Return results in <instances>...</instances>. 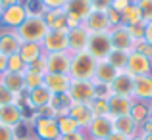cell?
<instances>
[{
	"instance_id": "cell-44",
	"label": "cell",
	"mask_w": 152,
	"mask_h": 140,
	"mask_svg": "<svg viewBox=\"0 0 152 140\" xmlns=\"http://www.w3.org/2000/svg\"><path fill=\"white\" fill-rule=\"evenodd\" d=\"M91 6H93V10L106 12V10H110V6H112V0H91Z\"/></svg>"
},
{
	"instance_id": "cell-27",
	"label": "cell",
	"mask_w": 152,
	"mask_h": 140,
	"mask_svg": "<svg viewBox=\"0 0 152 140\" xmlns=\"http://www.w3.org/2000/svg\"><path fill=\"white\" fill-rule=\"evenodd\" d=\"M18 54H19V58L29 65V63L41 59L42 56H45V50H42V46L39 44V42H21Z\"/></svg>"
},
{
	"instance_id": "cell-24",
	"label": "cell",
	"mask_w": 152,
	"mask_h": 140,
	"mask_svg": "<svg viewBox=\"0 0 152 140\" xmlns=\"http://www.w3.org/2000/svg\"><path fill=\"white\" fill-rule=\"evenodd\" d=\"M112 123H114V131L119 134H125V136L133 138L137 136L139 133V125L133 121L131 115H121V117H112Z\"/></svg>"
},
{
	"instance_id": "cell-4",
	"label": "cell",
	"mask_w": 152,
	"mask_h": 140,
	"mask_svg": "<svg viewBox=\"0 0 152 140\" xmlns=\"http://www.w3.org/2000/svg\"><path fill=\"white\" fill-rule=\"evenodd\" d=\"M67 100L77 104H89L96 96V85L94 81H73L71 79L69 90H67Z\"/></svg>"
},
{
	"instance_id": "cell-8",
	"label": "cell",
	"mask_w": 152,
	"mask_h": 140,
	"mask_svg": "<svg viewBox=\"0 0 152 140\" xmlns=\"http://www.w3.org/2000/svg\"><path fill=\"white\" fill-rule=\"evenodd\" d=\"M45 54L52 52H67V29H48L41 42Z\"/></svg>"
},
{
	"instance_id": "cell-12",
	"label": "cell",
	"mask_w": 152,
	"mask_h": 140,
	"mask_svg": "<svg viewBox=\"0 0 152 140\" xmlns=\"http://www.w3.org/2000/svg\"><path fill=\"white\" fill-rule=\"evenodd\" d=\"M66 113L69 115L71 119H75V123H77L83 131H85L87 127L93 123V119H94V113H93V110H91L89 104L69 102V104H67V107H66Z\"/></svg>"
},
{
	"instance_id": "cell-29",
	"label": "cell",
	"mask_w": 152,
	"mask_h": 140,
	"mask_svg": "<svg viewBox=\"0 0 152 140\" xmlns=\"http://www.w3.org/2000/svg\"><path fill=\"white\" fill-rule=\"evenodd\" d=\"M129 115L133 117V121L141 127L145 121H148V119H150V104L135 100V102H133V107H131V111H129Z\"/></svg>"
},
{
	"instance_id": "cell-21",
	"label": "cell",
	"mask_w": 152,
	"mask_h": 140,
	"mask_svg": "<svg viewBox=\"0 0 152 140\" xmlns=\"http://www.w3.org/2000/svg\"><path fill=\"white\" fill-rule=\"evenodd\" d=\"M133 100L152 104V75H139V77H135Z\"/></svg>"
},
{
	"instance_id": "cell-38",
	"label": "cell",
	"mask_w": 152,
	"mask_h": 140,
	"mask_svg": "<svg viewBox=\"0 0 152 140\" xmlns=\"http://www.w3.org/2000/svg\"><path fill=\"white\" fill-rule=\"evenodd\" d=\"M42 4V10H60V8H66L69 0H39Z\"/></svg>"
},
{
	"instance_id": "cell-18",
	"label": "cell",
	"mask_w": 152,
	"mask_h": 140,
	"mask_svg": "<svg viewBox=\"0 0 152 140\" xmlns=\"http://www.w3.org/2000/svg\"><path fill=\"white\" fill-rule=\"evenodd\" d=\"M89 44V33L85 27H73L67 29V52L69 54H77V52H85Z\"/></svg>"
},
{
	"instance_id": "cell-14",
	"label": "cell",
	"mask_w": 152,
	"mask_h": 140,
	"mask_svg": "<svg viewBox=\"0 0 152 140\" xmlns=\"http://www.w3.org/2000/svg\"><path fill=\"white\" fill-rule=\"evenodd\" d=\"M110 35V42H112V48L114 50H123V52H131L135 46L133 38H131L129 31H127L125 25H118V27H112L108 31Z\"/></svg>"
},
{
	"instance_id": "cell-48",
	"label": "cell",
	"mask_w": 152,
	"mask_h": 140,
	"mask_svg": "<svg viewBox=\"0 0 152 140\" xmlns=\"http://www.w3.org/2000/svg\"><path fill=\"white\" fill-rule=\"evenodd\" d=\"M6 71H8V58L0 54V75L6 73Z\"/></svg>"
},
{
	"instance_id": "cell-45",
	"label": "cell",
	"mask_w": 152,
	"mask_h": 140,
	"mask_svg": "<svg viewBox=\"0 0 152 140\" xmlns=\"http://www.w3.org/2000/svg\"><path fill=\"white\" fill-rule=\"evenodd\" d=\"M60 140H89L85 131H77V133H71V134H66V136H60Z\"/></svg>"
},
{
	"instance_id": "cell-30",
	"label": "cell",
	"mask_w": 152,
	"mask_h": 140,
	"mask_svg": "<svg viewBox=\"0 0 152 140\" xmlns=\"http://www.w3.org/2000/svg\"><path fill=\"white\" fill-rule=\"evenodd\" d=\"M139 23H145V19H142V14L139 10V6L133 2L127 10L121 12V25L131 27V25H139Z\"/></svg>"
},
{
	"instance_id": "cell-43",
	"label": "cell",
	"mask_w": 152,
	"mask_h": 140,
	"mask_svg": "<svg viewBox=\"0 0 152 140\" xmlns=\"http://www.w3.org/2000/svg\"><path fill=\"white\" fill-rule=\"evenodd\" d=\"M131 4H133V0H112V6H110V8L121 14V12H123V10H127Z\"/></svg>"
},
{
	"instance_id": "cell-55",
	"label": "cell",
	"mask_w": 152,
	"mask_h": 140,
	"mask_svg": "<svg viewBox=\"0 0 152 140\" xmlns=\"http://www.w3.org/2000/svg\"><path fill=\"white\" fill-rule=\"evenodd\" d=\"M2 10H4V8H2V4H0V14H2Z\"/></svg>"
},
{
	"instance_id": "cell-2",
	"label": "cell",
	"mask_w": 152,
	"mask_h": 140,
	"mask_svg": "<svg viewBox=\"0 0 152 140\" xmlns=\"http://www.w3.org/2000/svg\"><path fill=\"white\" fill-rule=\"evenodd\" d=\"M94 69H96V59L89 52H77L71 54V65H69V77L73 81H93Z\"/></svg>"
},
{
	"instance_id": "cell-53",
	"label": "cell",
	"mask_w": 152,
	"mask_h": 140,
	"mask_svg": "<svg viewBox=\"0 0 152 140\" xmlns=\"http://www.w3.org/2000/svg\"><path fill=\"white\" fill-rule=\"evenodd\" d=\"M150 119H152V104H150Z\"/></svg>"
},
{
	"instance_id": "cell-52",
	"label": "cell",
	"mask_w": 152,
	"mask_h": 140,
	"mask_svg": "<svg viewBox=\"0 0 152 140\" xmlns=\"http://www.w3.org/2000/svg\"><path fill=\"white\" fill-rule=\"evenodd\" d=\"M129 140H142V136H141V134H137V136H133V138H129Z\"/></svg>"
},
{
	"instance_id": "cell-28",
	"label": "cell",
	"mask_w": 152,
	"mask_h": 140,
	"mask_svg": "<svg viewBox=\"0 0 152 140\" xmlns=\"http://www.w3.org/2000/svg\"><path fill=\"white\" fill-rule=\"evenodd\" d=\"M56 123H58V131H60V136H66V134L71 133H77V131H83L81 127L75 123V119H71L66 111H60L56 115Z\"/></svg>"
},
{
	"instance_id": "cell-17",
	"label": "cell",
	"mask_w": 152,
	"mask_h": 140,
	"mask_svg": "<svg viewBox=\"0 0 152 140\" xmlns=\"http://www.w3.org/2000/svg\"><path fill=\"white\" fill-rule=\"evenodd\" d=\"M69 85H71L69 75H62V73H46L45 75V86L54 96H66L67 90H69Z\"/></svg>"
},
{
	"instance_id": "cell-41",
	"label": "cell",
	"mask_w": 152,
	"mask_h": 140,
	"mask_svg": "<svg viewBox=\"0 0 152 140\" xmlns=\"http://www.w3.org/2000/svg\"><path fill=\"white\" fill-rule=\"evenodd\" d=\"M27 69H29V71H35V73H39V75H46V62H45V56H42L41 59H37V62L29 63V65H27Z\"/></svg>"
},
{
	"instance_id": "cell-54",
	"label": "cell",
	"mask_w": 152,
	"mask_h": 140,
	"mask_svg": "<svg viewBox=\"0 0 152 140\" xmlns=\"http://www.w3.org/2000/svg\"><path fill=\"white\" fill-rule=\"evenodd\" d=\"M19 140H33V138H19Z\"/></svg>"
},
{
	"instance_id": "cell-50",
	"label": "cell",
	"mask_w": 152,
	"mask_h": 140,
	"mask_svg": "<svg viewBox=\"0 0 152 140\" xmlns=\"http://www.w3.org/2000/svg\"><path fill=\"white\" fill-rule=\"evenodd\" d=\"M23 0H0L2 8H8V6H15V4H21Z\"/></svg>"
},
{
	"instance_id": "cell-32",
	"label": "cell",
	"mask_w": 152,
	"mask_h": 140,
	"mask_svg": "<svg viewBox=\"0 0 152 140\" xmlns=\"http://www.w3.org/2000/svg\"><path fill=\"white\" fill-rule=\"evenodd\" d=\"M23 83H25V92H29V90H35L39 86H45V75H39L35 71L27 69L23 73Z\"/></svg>"
},
{
	"instance_id": "cell-40",
	"label": "cell",
	"mask_w": 152,
	"mask_h": 140,
	"mask_svg": "<svg viewBox=\"0 0 152 140\" xmlns=\"http://www.w3.org/2000/svg\"><path fill=\"white\" fill-rule=\"evenodd\" d=\"M133 50H135V52H139V54H142V56H146V58H150V59H152V44H148V42H146V41L135 42Z\"/></svg>"
},
{
	"instance_id": "cell-42",
	"label": "cell",
	"mask_w": 152,
	"mask_h": 140,
	"mask_svg": "<svg viewBox=\"0 0 152 140\" xmlns=\"http://www.w3.org/2000/svg\"><path fill=\"white\" fill-rule=\"evenodd\" d=\"M106 14H108V21H110V25L112 27H118V25H121V14L119 12H115V10H106Z\"/></svg>"
},
{
	"instance_id": "cell-1",
	"label": "cell",
	"mask_w": 152,
	"mask_h": 140,
	"mask_svg": "<svg viewBox=\"0 0 152 140\" xmlns=\"http://www.w3.org/2000/svg\"><path fill=\"white\" fill-rule=\"evenodd\" d=\"M19 41L21 42H39L41 44L45 35L48 33V25H46L42 14H31L21 25L15 29Z\"/></svg>"
},
{
	"instance_id": "cell-19",
	"label": "cell",
	"mask_w": 152,
	"mask_h": 140,
	"mask_svg": "<svg viewBox=\"0 0 152 140\" xmlns=\"http://www.w3.org/2000/svg\"><path fill=\"white\" fill-rule=\"evenodd\" d=\"M133 86H135V77L127 71H119L115 75V79L110 85V92L118 94V96H127V98H133Z\"/></svg>"
},
{
	"instance_id": "cell-7",
	"label": "cell",
	"mask_w": 152,
	"mask_h": 140,
	"mask_svg": "<svg viewBox=\"0 0 152 140\" xmlns=\"http://www.w3.org/2000/svg\"><path fill=\"white\" fill-rule=\"evenodd\" d=\"M33 131L37 140H60V131L56 117H46V115H39L33 123Z\"/></svg>"
},
{
	"instance_id": "cell-20",
	"label": "cell",
	"mask_w": 152,
	"mask_h": 140,
	"mask_svg": "<svg viewBox=\"0 0 152 140\" xmlns=\"http://www.w3.org/2000/svg\"><path fill=\"white\" fill-rule=\"evenodd\" d=\"M19 46H21V41H19L18 33L10 29H0V54L10 58V56L18 54Z\"/></svg>"
},
{
	"instance_id": "cell-9",
	"label": "cell",
	"mask_w": 152,
	"mask_h": 140,
	"mask_svg": "<svg viewBox=\"0 0 152 140\" xmlns=\"http://www.w3.org/2000/svg\"><path fill=\"white\" fill-rule=\"evenodd\" d=\"M45 62H46V73L69 75V65H71V54L69 52H52V54H45Z\"/></svg>"
},
{
	"instance_id": "cell-35",
	"label": "cell",
	"mask_w": 152,
	"mask_h": 140,
	"mask_svg": "<svg viewBox=\"0 0 152 140\" xmlns=\"http://www.w3.org/2000/svg\"><path fill=\"white\" fill-rule=\"evenodd\" d=\"M8 104H21V96L10 92L4 85H0V106H8Z\"/></svg>"
},
{
	"instance_id": "cell-33",
	"label": "cell",
	"mask_w": 152,
	"mask_h": 140,
	"mask_svg": "<svg viewBox=\"0 0 152 140\" xmlns=\"http://www.w3.org/2000/svg\"><path fill=\"white\" fill-rule=\"evenodd\" d=\"M89 106H91V110H93L94 117H106V115H110L108 98H98V96H94V98L89 102Z\"/></svg>"
},
{
	"instance_id": "cell-39",
	"label": "cell",
	"mask_w": 152,
	"mask_h": 140,
	"mask_svg": "<svg viewBox=\"0 0 152 140\" xmlns=\"http://www.w3.org/2000/svg\"><path fill=\"white\" fill-rule=\"evenodd\" d=\"M0 140H19L18 138V129L0 125Z\"/></svg>"
},
{
	"instance_id": "cell-25",
	"label": "cell",
	"mask_w": 152,
	"mask_h": 140,
	"mask_svg": "<svg viewBox=\"0 0 152 140\" xmlns=\"http://www.w3.org/2000/svg\"><path fill=\"white\" fill-rule=\"evenodd\" d=\"M0 85H4L10 92L18 94V96H23L25 94V83H23V75L19 73H10V71H6V73L0 75Z\"/></svg>"
},
{
	"instance_id": "cell-22",
	"label": "cell",
	"mask_w": 152,
	"mask_h": 140,
	"mask_svg": "<svg viewBox=\"0 0 152 140\" xmlns=\"http://www.w3.org/2000/svg\"><path fill=\"white\" fill-rule=\"evenodd\" d=\"M133 98L127 96H118L112 94L108 98V106H110V117H121V115H129L131 107H133Z\"/></svg>"
},
{
	"instance_id": "cell-23",
	"label": "cell",
	"mask_w": 152,
	"mask_h": 140,
	"mask_svg": "<svg viewBox=\"0 0 152 140\" xmlns=\"http://www.w3.org/2000/svg\"><path fill=\"white\" fill-rule=\"evenodd\" d=\"M119 71H115L114 67L110 65V63L106 62V59H102V62H96V69H94V75H93V81L96 83V85H106L110 86L112 81L115 79V75H118Z\"/></svg>"
},
{
	"instance_id": "cell-34",
	"label": "cell",
	"mask_w": 152,
	"mask_h": 140,
	"mask_svg": "<svg viewBox=\"0 0 152 140\" xmlns=\"http://www.w3.org/2000/svg\"><path fill=\"white\" fill-rule=\"evenodd\" d=\"M8 71H10V73L23 75L27 71V63L19 58V54H14V56H10V58H8Z\"/></svg>"
},
{
	"instance_id": "cell-16",
	"label": "cell",
	"mask_w": 152,
	"mask_h": 140,
	"mask_svg": "<svg viewBox=\"0 0 152 140\" xmlns=\"http://www.w3.org/2000/svg\"><path fill=\"white\" fill-rule=\"evenodd\" d=\"M21 123H23V106H21V104L0 106V125L18 129Z\"/></svg>"
},
{
	"instance_id": "cell-47",
	"label": "cell",
	"mask_w": 152,
	"mask_h": 140,
	"mask_svg": "<svg viewBox=\"0 0 152 140\" xmlns=\"http://www.w3.org/2000/svg\"><path fill=\"white\" fill-rule=\"evenodd\" d=\"M145 41L148 44H152V21L145 23Z\"/></svg>"
},
{
	"instance_id": "cell-49",
	"label": "cell",
	"mask_w": 152,
	"mask_h": 140,
	"mask_svg": "<svg viewBox=\"0 0 152 140\" xmlns=\"http://www.w3.org/2000/svg\"><path fill=\"white\" fill-rule=\"evenodd\" d=\"M106 140H129V136H125V134H119V133H115V131H114V133H112Z\"/></svg>"
},
{
	"instance_id": "cell-5",
	"label": "cell",
	"mask_w": 152,
	"mask_h": 140,
	"mask_svg": "<svg viewBox=\"0 0 152 140\" xmlns=\"http://www.w3.org/2000/svg\"><path fill=\"white\" fill-rule=\"evenodd\" d=\"M64 10L67 14V29H73L83 25V19L91 14L93 6H91V0H69Z\"/></svg>"
},
{
	"instance_id": "cell-37",
	"label": "cell",
	"mask_w": 152,
	"mask_h": 140,
	"mask_svg": "<svg viewBox=\"0 0 152 140\" xmlns=\"http://www.w3.org/2000/svg\"><path fill=\"white\" fill-rule=\"evenodd\" d=\"M127 31H129L131 38H133V42H141V41H145V23H139V25H131V27H127Z\"/></svg>"
},
{
	"instance_id": "cell-46",
	"label": "cell",
	"mask_w": 152,
	"mask_h": 140,
	"mask_svg": "<svg viewBox=\"0 0 152 140\" xmlns=\"http://www.w3.org/2000/svg\"><path fill=\"white\" fill-rule=\"evenodd\" d=\"M139 133H141V134H152V119L145 121L141 127H139Z\"/></svg>"
},
{
	"instance_id": "cell-15",
	"label": "cell",
	"mask_w": 152,
	"mask_h": 140,
	"mask_svg": "<svg viewBox=\"0 0 152 140\" xmlns=\"http://www.w3.org/2000/svg\"><path fill=\"white\" fill-rule=\"evenodd\" d=\"M56 96L48 92V88L46 86H39V88L35 90H29V92H25V102L29 107H33V110H45V107L52 106V102H54Z\"/></svg>"
},
{
	"instance_id": "cell-31",
	"label": "cell",
	"mask_w": 152,
	"mask_h": 140,
	"mask_svg": "<svg viewBox=\"0 0 152 140\" xmlns=\"http://www.w3.org/2000/svg\"><path fill=\"white\" fill-rule=\"evenodd\" d=\"M127 58H129V52H123V50H112L110 56L106 58V62L114 67L115 71H125L127 67Z\"/></svg>"
},
{
	"instance_id": "cell-6",
	"label": "cell",
	"mask_w": 152,
	"mask_h": 140,
	"mask_svg": "<svg viewBox=\"0 0 152 140\" xmlns=\"http://www.w3.org/2000/svg\"><path fill=\"white\" fill-rule=\"evenodd\" d=\"M114 50L110 42V35L108 33H94L89 35V44H87V52L93 56L96 62H102L110 56V52Z\"/></svg>"
},
{
	"instance_id": "cell-26",
	"label": "cell",
	"mask_w": 152,
	"mask_h": 140,
	"mask_svg": "<svg viewBox=\"0 0 152 140\" xmlns=\"http://www.w3.org/2000/svg\"><path fill=\"white\" fill-rule=\"evenodd\" d=\"M41 14L45 17L48 29H67V14L64 8H60V10H42Z\"/></svg>"
},
{
	"instance_id": "cell-3",
	"label": "cell",
	"mask_w": 152,
	"mask_h": 140,
	"mask_svg": "<svg viewBox=\"0 0 152 140\" xmlns=\"http://www.w3.org/2000/svg\"><path fill=\"white\" fill-rule=\"evenodd\" d=\"M31 15L27 4H15V6H8L2 10L0 14V27L2 29H10V31H15L27 17Z\"/></svg>"
},
{
	"instance_id": "cell-13",
	"label": "cell",
	"mask_w": 152,
	"mask_h": 140,
	"mask_svg": "<svg viewBox=\"0 0 152 140\" xmlns=\"http://www.w3.org/2000/svg\"><path fill=\"white\" fill-rule=\"evenodd\" d=\"M127 73H131L133 77H139V75H152V59L146 58V56L139 54V52L131 50L129 58H127Z\"/></svg>"
},
{
	"instance_id": "cell-36",
	"label": "cell",
	"mask_w": 152,
	"mask_h": 140,
	"mask_svg": "<svg viewBox=\"0 0 152 140\" xmlns=\"http://www.w3.org/2000/svg\"><path fill=\"white\" fill-rule=\"evenodd\" d=\"M135 4H137L139 10H141L145 23L152 21V0H135Z\"/></svg>"
},
{
	"instance_id": "cell-11",
	"label": "cell",
	"mask_w": 152,
	"mask_h": 140,
	"mask_svg": "<svg viewBox=\"0 0 152 140\" xmlns=\"http://www.w3.org/2000/svg\"><path fill=\"white\" fill-rule=\"evenodd\" d=\"M83 27L87 29L89 35L94 33H108L112 29L110 21H108V14L100 10H91V14L83 19Z\"/></svg>"
},
{
	"instance_id": "cell-51",
	"label": "cell",
	"mask_w": 152,
	"mask_h": 140,
	"mask_svg": "<svg viewBox=\"0 0 152 140\" xmlns=\"http://www.w3.org/2000/svg\"><path fill=\"white\" fill-rule=\"evenodd\" d=\"M142 140H152V134H141Z\"/></svg>"
},
{
	"instance_id": "cell-10",
	"label": "cell",
	"mask_w": 152,
	"mask_h": 140,
	"mask_svg": "<svg viewBox=\"0 0 152 140\" xmlns=\"http://www.w3.org/2000/svg\"><path fill=\"white\" fill-rule=\"evenodd\" d=\"M89 140H106L114 133V123H112V117L106 115V117H94L93 123L85 129Z\"/></svg>"
}]
</instances>
